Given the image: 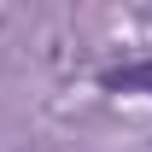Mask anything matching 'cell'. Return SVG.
<instances>
[{"mask_svg":"<svg viewBox=\"0 0 152 152\" xmlns=\"http://www.w3.org/2000/svg\"><path fill=\"white\" fill-rule=\"evenodd\" d=\"M105 82H111V88H134V94H152V58H140L129 70H111Z\"/></svg>","mask_w":152,"mask_h":152,"instance_id":"6da1fadb","label":"cell"}]
</instances>
